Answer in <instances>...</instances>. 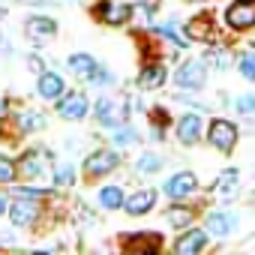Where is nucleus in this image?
I'll return each mask as SVG.
<instances>
[{"instance_id":"obj_1","label":"nucleus","mask_w":255,"mask_h":255,"mask_svg":"<svg viewBox=\"0 0 255 255\" xmlns=\"http://www.w3.org/2000/svg\"><path fill=\"white\" fill-rule=\"evenodd\" d=\"M225 24L234 30H246L255 24V0H234L225 9Z\"/></svg>"},{"instance_id":"obj_2","label":"nucleus","mask_w":255,"mask_h":255,"mask_svg":"<svg viewBox=\"0 0 255 255\" xmlns=\"http://www.w3.org/2000/svg\"><path fill=\"white\" fill-rule=\"evenodd\" d=\"M87 108H90V102H87V93H81V90H69L57 102V114L63 120H81V117H87Z\"/></svg>"},{"instance_id":"obj_3","label":"nucleus","mask_w":255,"mask_h":255,"mask_svg":"<svg viewBox=\"0 0 255 255\" xmlns=\"http://www.w3.org/2000/svg\"><path fill=\"white\" fill-rule=\"evenodd\" d=\"M207 138H210V144H213L216 150L228 153V150L237 144V126H234L231 120H213V123H210Z\"/></svg>"},{"instance_id":"obj_4","label":"nucleus","mask_w":255,"mask_h":255,"mask_svg":"<svg viewBox=\"0 0 255 255\" xmlns=\"http://www.w3.org/2000/svg\"><path fill=\"white\" fill-rule=\"evenodd\" d=\"M204 78H207V72H204V66L198 60H189V63H183L174 72V81H177L180 90H201L204 87Z\"/></svg>"},{"instance_id":"obj_5","label":"nucleus","mask_w":255,"mask_h":255,"mask_svg":"<svg viewBox=\"0 0 255 255\" xmlns=\"http://www.w3.org/2000/svg\"><path fill=\"white\" fill-rule=\"evenodd\" d=\"M36 216H39V198H24V195H15V201H12V207H9V219H12V225H30V222H36Z\"/></svg>"},{"instance_id":"obj_6","label":"nucleus","mask_w":255,"mask_h":255,"mask_svg":"<svg viewBox=\"0 0 255 255\" xmlns=\"http://www.w3.org/2000/svg\"><path fill=\"white\" fill-rule=\"evenodd\" d=\"M195 189H198V180H195V174H189V171H177V174L168 177V183H165V195L174 198V201L189 198Z\"/></svg>"},{"instance_id":"obj_7","label":"nucleus","mask_w":255,"mask_h":255,"mask_svg":"<svg viewBox=\"0 0 255 255\" xmlns=\"http://www.w3.org/2000/svg\"><path fill=\"white\" fill-rule=\"evenodd\" d=\"M204 249H207V231H201V228H189L174 243L177 255H195V252H204Z\"/></svg>"},{"instance_id":"obj_8","label":"nucleus","mask_w":255,"mask_h":255,"mask_svg":"<svg viewBox=\"0 0 255 255\" xmlns=\"http://www.w3.org/2000/svg\"><path fill=\"white\" fill-rule=\"evenodd\" d=\"M117 162H120L117 153H111V150H93V153L84 159V171H87V174H108Z\"/></svg>"},{"instance_id":"obj_9","label":"nucleus","mask_w":255,"mask_h":255,"mask_svg":"<svg viewBox=\"0 0 255 255\" xmlns=\"http://www.w3.org/2000/svg\"><path fill=\"white\" fill-rule=\"evenodd\" d=\"M129 15H132V6H126L123 0H105V3L99 6V18L105 24H123Z\"/></svg>"},{"instance_id":"obj_10","label":"nucleus","mask_w":255,"mask_h":255,"mask_svg":"<svg viewBox=\"0 0 255 255\" xmlns=\"http://www.w3.org/2000/svg\"><path fill=\"white\" fill-rule=\"evenodd\" d=\"M201 117L198 114H183L180 120H177V138L183 141V144H195L198 138H201Z\"/></svg>"},{"instance_id":"obj_11","label":"nucleus","mask_w":255,"mask_h":255,"mask_svg":"<svg viewBox=\"0 0 255 255\" xmlns=\"http://www.w3.org/2000/svg\"><path fill=\"white\" fill-rule=\"evenodd\" d=\"M153 201H156V192L153 189H138V192H132L129 198L123 201V207H126V213H129V216H141V213H147L153 207Z\"/></svg>"},{"instance_id":"obj_12","label":"nucleus","mask_w":255,"mask_h":255,"mask_svg":"<svg viewBox=\"0 0 255 255\" xmlns=\"http://www.w3.org/2000/svg\"><path fill=\"white\" fill-rule=\"evenodd\" d=\"M24 33H27L30 39H48V36L57 33V24H54L51 18H45V15H33V18H27Z\"/></svg>"},{"instance_id":"obj_13","label":"nucleus","mask_w":255,"mask_h":255,"mask_svg":"<svg viewBox=\"0 0 255 255\" xmlns=\"http://www.w3.org/2000/svg\"><path fill=\"white\" fill-rule=\"evenodd\" d=\"M36 90H39V96H42V99H60V96H63V90H66V84H63V78H60V75H54V72H42V75H39Z\"/></svg>"},{"instance_id":"obj_14","label":"nucleus","mask_w":255,"mask_h":255,"mask_svg":"<svg viewBox=\"0 0 255 255\" xmlns=\"http://www.w3.org/2000/svg\"><path fill=\"white\" fill-rule=\"evenodd\" d=\"M231 228H234V216H231V213L213 210V213L207 216V234H213V237H228Z\"/></svg>"},{"instance_id":"obj_15","label":"nucleus","mask_w":255,"mask_h":255,"mask_svg":"<svg viewBox=\"0 0 255 255\" xmlns=\"http://www.w3.org/2000/svg\"><path fill=\"white\" fill-rule=\"evenodd\" d=\"M93 111H96V120H99L102 126H117V123H120V108H117V102L108 99V96L99 99Z\"/></svg>"},{"instance_id":"obj_16","label":"nucleus","mask_w":255,"mask_h":255,"mask_svg":"<svg viewBox=\"0 0 255 255\" xmlns=\"http://www.w3.org/2000/svg\"><path fill=\"white\" fill-rule=\"evenodd\" d=\"M159 246H162V237L153 234V231H144L141 237H135V240L126 243V249H129V252H156Z\"/></svg>"},{"instance_id":"obj_17","label":"nucleus","mask_w":255,"mask_h":255,"mask_svg":"<svg viewBox=\"0 0 255 255\" xmlns=\"http://www.w3.org/2000/svg\"><path fill=\"white\" fill-rule=\"evenodd\" d=\"M237 171L234 168H225L222 174H219V180H216V195L219 198H231L234 192H237Z\"/></svg>"},{"instance_id":"obj_18","label":"nucleus","mask_w":255,"mask_h":255,"mask_svg":"<svg viewBox=\"0 0 255 255\" xmlns=\"http://www.w3.org/2000/svg\"><path fill=\"white\" fill-rule=\"evenodd\" d=\"M141 87H162L165 84V66H159V63H150L144 72H141Z\"/></svg>"},{"instance_id":"obj_19","label":"nucleus","mask_w":255,"mask_h":255,"mask_svg":"<svg viewBox=\"0 0 255 255\" xmlns=\"http://www.w3.org/2000/svg\"><path fill=\"white\" fill-rule=\"evenodd\" d=\"M18 171H21L24 177H36V174L42 171V153H39V150H30V153H24V156H21V165H18Z\"/></svg>"},{"instance_id":"obj_20","label":"nucleus","mask_w":255,"mask_h":255,"mask_svg":"<svg viewBox=\"0 0 255 255\" xmlns=\"http://www.w3.org/2000/svg\"><path fill=\"white\" fill-rule=\"evenodd\" d=\"M69 69L75 72V75H81V78H87L93 69H96V60L90 57V54H72L69 57Z\"/></svg>"},{"instance_id":"obj_21","label":"nucleus","mask_w":255,"mask_h":255,"mask_svg":"<svg viewBox=\"0 0 255 255\" xmlns=\"http://www.w3.org/2000/svg\"><path fill=\"white\" fill-rule=\"evenodd\" d=\"M99 204H102L105 210H117V207L123 204V189H120V186H102Z\"/></svg>"},{"instance_id":"obj_22","label":"nucleus","mask_w":255,"mask_h":255,"mask_svg":"<svg viewBox=\"0 0 255 255\" xmlns=\"http://www.w3.org/2000/svg\"><path fill=\"white\" fill-rule=\"evenodd\" d=\"M156 33H159V36H165V39H168L171 45H177V48H189V36H186V33L180 36L174 24H156Z\"/></svg>"},{"instance_id":"obj_23","label":"nucleus","mask_w":255,"mask_h":255,"mask_svg":"<svg viewBox=\"0 0 255 255\" xmlns=\"http://www.w3.org/2000/svg\"><path fill=\"white\" fill-rule=\"evenodd\" d=\"M42 126H45V117L42 114H36V111H21L18 114V129L30 132V129H42Z\"/></svg>"},{"instance_id":"obj_24","label":"nucleus","mask_w":255,"mask_h":255,"mask_svg":"<svg viewBox=\"0 0 255 255\" xmlns=\"http://www.w3.org/2000/svg\"><path fill=\"white\" fill-rule=\"evenodd\" d=\"M165 219H168L171 225H177V228H183V225H189V222H192V210H186V207H180V204H174V207H168V213H165Z\"/></svg>"},{"instance_id":"obj_25","label":"nucleus","mask_w":255,"mask_h":255,"mask_svg":"<svg viewBox=\"0 0 255 255\" xmlns=\"http://www.w3.org/2000/svg\"><path fill=\"white\" fill-rule=\"evenodd\" d=\"M204 60H210L216 69H225V66L231 63V54H228L225 48H207V51H204Z\"/></svg>"},{"instance_id":"obj_26","label":"nucleus","mask_w":255,"mask_h":255,"mask_svg":"<svg viewBox=\"0 0 255 255\" xmlns=\"http://www.w3.org/2000/svg\"><path fill=\"white\" fill-rule=\"evenodd\" d=\"M237 66H240V75H243V78L255 81V51H246V54H240Z\"/></svg>"},{"instance_id":"obj_27","label":"nucleus","mask_w":255,"mask_h":255,"mask_svg":"<svg viewBox=\"0 0 255 255\" xmlns=\"http://www.w3.org/2000/svg\"><path fill=\"white\" fill-rule=\"evenodd\" d=\"M111 141H114L117 147L132 144V141H135V129H132V126H117V129H114V135H111Z\"/></svg>"},{"instance_id":"obj_28","label":"nucleus","mask_w":255,"mask_h":255,"mask_svg":"<svg viewBox=\"0 0 255 255\" xmlns=\"http://www.w3.org/2000/svg\"><path fill=\"white\" fill-rule=\"evenodd\" d=\"M159 168H162V159L153 156V153H144V156L138 159V171H141V174H153V171H159Z\"/></svg>"},{"instance_id":"obj_29","label":"nucleus","mask_w":255,"mask_h":255,"mask_svg":"<svg viewBox=\"0 0 255 255\" xmlns=\"http://www.w3.org/2000/svg\"><path fill=\"white\" fill-rule=\"evenodd\" d=\"M237 111L246 117V120H255V93H246L237 99Z\"/></svg>"},{"instance_id":"obj_30","label":"nucleus","mask_w":255,"mask_h":255,"mask_svg":"<svg viewBox=\"0 0 255 255\" xmlns=\"http://www.w3.org/2000/svg\"><path fill=\"white\" fill-rule=\"evenodd\" d=\"M207 33H210V21H207V18H204V21H192V24L186 27V36H189V39H204Z\"/></svg>"},{"instance_id":"obj_31","label":"nucleus","mask_w":255,"mask_h":255,"mask_svg":"<svg viewBox=\"0 0 255 255\" xmlns=\"http://www.w3.org/2000/svg\"><path fill=\"white\" fill-rule=\"evenodd\" d=\"M15 180V162L0 156V183H12Z\"/></svg>"},{"instance_id":"obj_32","label":"nucleus","mask_w":255,"mask_h":255,"mask_svg":"<svg viewBox=\"0 0 255 255\" xmlns=\"http://www.w3.org/2000/svg\"><path fill=\"white\" fill-rule=\"evenodd\" d=\"M54 186H72V168L69 165H60L57 171H54Z\"/></svg>"},{"instance_id":"obj_33","label":"nucleus","mask_w":255,"mask_h":255,"mask_svg":"<svg viewBox=\"0 0 255 255\" xmlns=\"http://www.w3.org/2000/svg\"><path fill=\"white\" fill-rule=\"evenodd\" d=\"M87 81H90V84H111L114 78H111V72H105V69H99V66H96V69L87 75Z\"/></svg>"},{"instance_id":"obj_34","label":"nucleus","mask_w":255,"mask_h":255,"mask_svg":"<svg viewBox=\"0 0 255 255\" xmlns=\"http://www.w3.org/2000/svg\"><path fill=\"white\" fill-rule=\"evenodd\" d=\"M132 15H135V21L147 24V21H150V6H147V3H138V6L132 9ZM132 15H129V18H132Z\"/></svg>"},{"instance_id":"obj_35","label":"nucleus","mask_w":255,"mask_h":255,"mask_svg":"<svg viewBox=\"0 0 255 255\" xmlns=\"http://www.w3.org/2000/svg\"><path fill=\"white\" fill-rule=\"evenodd\" d=\"M27 63H30V69H33V72H42V69H45V66H42V60H36V57H30Z\"/></svg>"},{"instance_id":"obj_36","label":"nucleus","mask_w":255,"mask_h":255,"mask_svg":"<svg viewBox=\"0 0 255 255\" xmlns=\"http://www.w3.org/2000/svg\"><path fill=\"white\" fill-rule=\"evenodd\" d=\"M0 51H3V54L9 51V45H6V39H3V36H0Z\"/></svg>"},{"instance_id":"obj_37","label":"nucleus","mask_w":255,"mask_h":255,"mask_svg":"<svg viewBox=\"0 0 255 255\" xmlns=\"http://www.w3.org/2000/svg\"><path fill=\"white\" fill-rule=\"evenodd\" d=\"M6 213V201H3V195H0V216Z\"/></svg>"},{"instance_id":"obj_38","label":"nucleus","mask_w":255,"mask_h":255,"mask_svg":"<svg viewBox=\"0 0 255 255\" xmlns=\"http://www.w3.org/2000/svg\"><path fill=\"white\" fill-rule=\"evenodd\" d=\"M3 111H6V99H0V117H3Z\"/></svg>"},{"instance_id":"obj_39","label":"nucleus","mask_w":255,"mask_h":255,"mask_svg":"<svg viewBox=\"0 0 255 255\" xmlns=\"http://www.w3.org/2000/svg\"><path fill=\"white\" fill-rule=\"evenodd\" d=\"M3 15H6V9H3V6H0V21H3Z\"/></svg>"}]
</instances>
